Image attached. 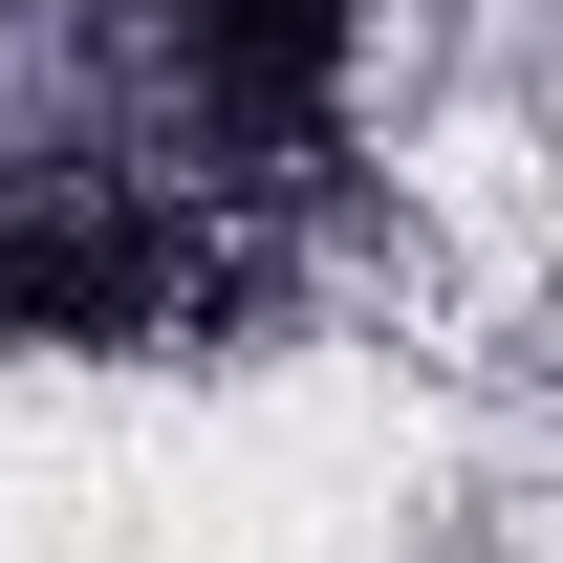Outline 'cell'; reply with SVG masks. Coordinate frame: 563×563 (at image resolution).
<instances>
[{"mask_svg":"<svg viewBox=\"0 0 563 563\" xmlns=\"http://www.w3.org/2000/svg\"><path fill=\"white\" fill-rule=\"evenodd\" d=\"M239 282H261V217L196 196L174 152H131V131H0V347L22 368L196 347V325H239Z\"/></svg>","mask_w":563,"mask_h":563,"instance_id":"obj_1","label":"cell"},{"mask_svg":"<svg viewBox=\"0 0 563 563\" xmlns=\"http://www.w3.org/2000/svg\"><path fill=\"white\" fill-rule=\"evenodd\" d=\"M109 44H131V152H174L196 196L282 217L325 152H347L368 0H109Z\"/></svg>","mask_w":563,"mask_h":563,"instance_id":"obj_2","label":"cell"}]
</instances>
